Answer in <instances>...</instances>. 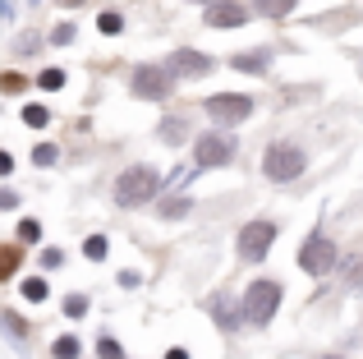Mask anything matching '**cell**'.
I'll return each mask as SVG.
<instances>
[{
  "label": "cell",
  "mask_w": 363,
  "mask_h": 359,
  "mask_svg": "<svg viewBox=\"0 0 363 359\" xmlns=\"http://www.w3.org/2000/svg\"><path fill=\"white\" fill-rule=\"evenodd\" d=\"M161 184H166V180L152 171V166H129V171H120L111 198H116V207H143L161 194Z\"/></svg>",
  "instance_id": "1"
},
{
  "label": "cell",
  "mask_w": 363,
  "mask_h": 359,
  "mask_svg": "<svg viewBox=\"0 0 363 359\" xmlns=\"http://www.w3.org/2000/svg\"><path fill=\"white\" fill-rule=\"evenodd\" d=\"M308 171V153H303L299 143H272L262 153V175L272 180V184H290V180H299Z\"/></svg>",
  "instance_id": "2"
},
{
  "label": "cell",
  "mask_w": 363,
  "mask_h": 359,
  "mask_svg": "<svg viewBox=\"0 0 363 359\" xmlns=\"http://www.w3.org/2000/svg\"><path fill=\"white\" fill-rule=\"evenodd\" d=\"M281 295H285V290H281L276 277H257L253 286L244 290V318L253 327H267L276 318V309H281Z\"/></svg>",
  "instance_id": "3"
},
{
  "label": "cell",
  "mask_w": 363,
  "mask_h": 359,
  "mask_svg": "<svg viewBox=\"0 0 363 359\" xmlns=\"http://www.w3.org/2000/svg\"><path fill=\"white\" fill-rule=\"evenodd\" d=\"M170 88H175V70L170 65H138L129 74V92L138 101H166Z\"/></svg>",
  "instance_id": "4"
},
{
  "label": "cell",
  "mask_w": 363,
  "mask_h": 359,
  "mask_svg": "<svg viewBox=\"0 0 363 359\" xmlns=\"http://www.w3.org/2000/svg\"><path fill=\"white\" fill-rule=\"evenodd\" d=\"M294 263H299V272H308V277H327V272H336L340 249L327 235H308V240L299 244V253H294Z\"/></svg>",
  "instance_id": "5"
},
{
  "label": "cell",
  "mask_w": 363,
  "mask_h": 359,
  "mask_svg": "<svg viewBox=\"0 0 363 359\" xmlns=\"http://www.w3.org/2000/svg\"><path fill=\"white\" fill-rule=\"evenodd\" d=\"M235 162V138L212 129V134H198L194 138V166L198 171H225Z\"/></svg>",
  "instance_id": "6"
},
{
  "label": "cell",
  "mask_w": 363,
  "mask_h": 359,
  "mask_svg": "<svg viewBox=\"0 0 363 359\" xmlns=\"http://www.w3.org/2000/svg\"><path fill=\"white\" fill-rule=\"evenodd\" d=\"M272 244H276V221H267V216H253V221L235 235V249H240L244 263H262L267 253H272Z\"/></svg>",
  "instance_id": "7"
},
{
  "label": "cell",
  "mask_w": 363,
  "mask_h": 359,
  "mask_svg": "<svg viewBox=\"0 0 363 359\" xmlns=\"http://www.w3.org/2000/svg\"><path fill=\"white\" fill-rule=\"evenodd\" d=\"M203 106H207V116H212L221 129H235V125H244V120L253 116L257 101L248 97V92H216V97L203 101Z\"/></svg>",
  "instance_id": "8"
},
{
  "label": "cell",
  "mask_w": 363,
  "mask_h": 359,
  "mask_svg": "<svg viewBox=\"0 0 363 359\" xmlns=\"http://www.w3.org/2000/svg\"><path fill=\"white\" fill-rule=\"evenodd\" d=\"M170 70H175V79H207V74L216 70L212 55L194 51V46H179L175 55H170Z\"/></svg>",
  "instance_id": "9"
},
{
  "label": "cell",
  "mask_w": 363,
  "mask_h": 359,
  "mask_svg": "<svg viewBox=\"0 0 363 359\" xmlns=\"http://www.w3.org/2000/svg\"><path fill=\"white\" fill-rule=\"evenodd\" d=\"M244 18H248V9L240 5V0H212V5H207V14H203V23L230 33V28H244Z\"/></svg>",
  "instance_id": "10"
},
{
  "label": "cell",
  "mask_w": 363,
  "mask_h": 359,
  "mask_svg": "<svg viewBox=\"0 0 363 359\" xmlns=\"http://www.w3.org/2000/svg\"><path fill=\"white\" fill-rule=\"evenodd\" d=\"M207 314H212V323L221 327L225 336H235V332H240V327L248 323V318H244V309H235V304H230V295H212Z\"/></svg>",
  "instance_id": "11"
},
{
  "label": "cell",
  "mask_w": 363,
  "mask_h": 359,
  "mask_svg": "<svg viewBox=\"0 0 363 359\" xmlns=\"http://www.w3.org/2000/svg\"><path fill=\"white\" fill-rule=\"evenodd\" d=\"M230 70H240V74H267L272 70V46H253V51H240V55H230Z\"/></svg>",
  "instance_id": "12"
},
{
  "label": "cell",
  "mask_w": 363,
  "mask_h": 359,
  "mask_svg": "<svg viewBox=\"0 0 363 359\" xmlns=\"http://www.w3.org/2000/svg\"><path fill=\"white\" fill-rule=\"evenodd\" d=\"M157 134H161V143H166V148H179V143H189V134H194V129H189L184 116H166L157 125Z\"/></svg>",
  "instance_id": "13"
},
{
  "label": "cell",
  "mask_w": 363,
  "mask_h": 359,
  "mask_svg": "<svg viewBox=\"0 0 363 359\" xmlns=\"http://www.w3.org/2000/svg\"><path fill=\"white\" fill-rule=\"evenodd\" d=\"M18 267H23V240L18 244H0V286H5Z\"/></svg>",
  "instance_id": "14"
},
{
  "label": "cell",
  "mask_w": 363,
  "mask_h": 359,
  "mask_svg": "<svg viewBox=\"0 0 363 359\" xmlns=\"http://www.w3.org/2000/svg\"><path fill=\"white\" fill-rule=\"evenodd\" d=\"M18 290H23L28 304H46V299H51V281H46V277H28Z\"/></svg>",
  "instance_id": "15"
},
{
  "label": "cell",
  "mask_w": 363,
  "mask_h": 359,
  "mask_svg": "<svg viewBox=\"0 0 363 359\" xmlns=\"http://www.w3.org/2000/svg\"><path fill=\"white\" fill-rule=\"evenodd\" d=\"M189 212H194V198H166V203L157 207L161 221H179V216H189Z\"/></svg>",
  "instance_id": "16"
},
{
  "label": "cell",
  "mask_w": 363,
  "mask_h": 359,
  "mask_svg": "<svg viewBox=\"0 0 363 359\" xmlns=\"http://www.w3.org/2000/svg\"><path fill=\"white\" fill-rule=\"evenodd\" d=\"M79 355H83L79 336H55L51 341V359H79Z\"/></svg>",
  "instance_id": "17"
},
{
  "label": "cell",
  "mask_w": 363,
  "mask_h": 359,
  "mask_svg": "<svg viewBox=\"0 0 363 359\" xmlns=\"http://www.w3.org/2000/svg\"><path fill=\"white\" fill-rule=\"evenodd\" d=\"M23 125L28 129H46V125H51V111H46L42 101H28V106H23Z\"/></svg>",
  "instance_id": "18"
},
{
  "label": "cell",
  "mask_w": 363,
  "mask_h": 359,
  "mask_svg": "<svg viewBox=\"0 0 363 359\" xmlns=\"http://www.w3.org/2000/svg\"><path fill=\"white\" fill-rule=\"evenodd\" d=\"M106 253H111V240H106V235H88V240H83V258H88V263H101Z\"/></svg>",
  "instance_id": "19"
},
{
  "label": "cell",
  "mask_w": 363,
  "mask_h": 359,
  "mask_svg": "<svg viewBox=\"0 0 363 359\" xmlns=\"http://www.w3.org/2000/svg\"><path fill=\"white\" fill-rule=\"evenodd\" d=\"M359 23V9H336V14H322L318 28H354Z\"/></svg>",
  "instance_id": "20"
},
{
  "label": "cell",
  "mask_w": 363,
  "mask_h": 359,
  "mask_svg": "<svg viewBox=\"0 0 363 359\" xmlns=\"http://www.w3.org/2000/svg\"><path fill=\"white\" fill-rule=\"evenodd\" d=\"M294 5H299V0H257V14L262 18H285Z\"/></svg>",
  "instance_id": "21"
},
{
  "label": "cell",
  "mask_w": 363,
  "mask_h": 359,
  "mask_svg": "<svg viewBox=\"0 0 363 359\" xmlns=\"http://www.w3.org/2000/svg\"><path fill=\"white\" fill-rule=\"evenodd\" d=\"M0 323H5V332L14 336V341H28V323H23V314H14V309H5V314H0Z\"/></svg>",
  "instance_id": "22"
},
{
  "label": "cell",
  "mask_w": 363,
  "mask_h": 359,
  "mask_svg": "<svg viewBox=\"0 0 363 359\" xmlns=\"http://www.w3.org/2000/svg\"><path fill=\"white\" fill-rule=\"evenodd\" d=\"M37 88H42V92H60L65 88V70H60V65L42 70V74H37Z\"/></svg>",
  "instance_id": "23"
},
{
  "label": "cell",
  "mask_w": 363,
  "mask_h": 359,
  "mask_svg": "<svg viewBox=\"0 0 363 359\" xmlns=\"http://www.w3.org/2000/svg\"><path fill=\"white\" fill-rule=\"evenodd\" d=\"M97 28H101L106 37H120V33H124V14H120V9H101Z\"/></svg>",
  "instance_id": "24"
},
{
  "label": "cell",
  "mask_w": 363,
  "mask_h": 359,
  "mask_svg": "<svg viewBox=\"0 0 363 359\" xmlns=\"http://www.w3.org/2000/svg\"><path fill=\"white\" fill-rule=\"evenodd\" d=\"M65 318H74V323H79V318H88V295H79V290H74V295H65Z\"/></svg>",
  "instance_id": "25"
},
{
  "label": "cell",
  "mask_w": 363,
  "mask_h": 359,
  "mask_svg": "<svg viewBox=\"0 0 363 359\" xmlns=\"http://www.w3.org/2000/svg\"><path fill=\"white\" fill-rule=\"evenodd\" d=\"M23 88H28V79H23L18 70H5V74H0V92H9V97H18Z\"/></svg>",
  "instance_id": "26"
},
{
  "label": "cell",
  "mask_w": 363,
  "mask_h": 359,
  "mask_svg": "<svg viewBox=\"0 0 363 359\" xmlns=\"http://www.w3.org/2000/svg\"><path fill=\"white\" fill-rule=\"evenodd\" d=\"M55 157H60V148H55V143H37L33 148V166H37V171H42V166H55Z\"/></svg>",
  "instance_id": "27"
},
{
  "label": "cell",
  "mask_w": 363,
  "mask_h": 359,
  "mask_svg": "<svg viewBox=\"0 0 363 359\" xmlns=\"http://www.w3.org/2000/svg\"><path fill=\"white\" fill-rule=\"evenodd\" d=\"M18 240L37 244V240H42V221H37V216H23V221H18Z\"/></svg>",
  "instance_id": "28"
},
{
  "label": "cell",
  "mask_w": 363,
  "mask_h": 359,
  "mask_svg": "<svg viewBox=\"0 0 363 359\" xmlns=\"http://www.w3.org/2000/svg\"><path fill=\"white\" fill-rule=\"evenodd\" d=\"M97 355L101 359H124V346L116 341V336H101V341H97Z\"/></svg>",
  "instance_id": "29"
},
{
  "label": "cell",
  "mask_w": 363,
  "mask_h": 359,
  "mask_svg": "<svg viewBox=\"0 0 363 359\" xmlns=\"http://www.w3.org/2000/svg\"><path fill=\"white\" fill-rule=\"evenodd\" d=\"M74 37H79V28H74V23H60V28H51V46H69Z\"/></svg>",
  "instance_id": "30"
},
{
  "label": "cell",
  "mask_w": 363,
  "mask_h": 359,
  "mask_svg": "<svg viewBox=\"0 0 363 359\" xmlns=\"http://www.w3.org/2000/svg\"><path fill=\"white\" fill-rule=\"evenodd\" d=\"M37 46H42V33H23V37L14 42V51H18V55H33Z\"/></svg>",
  "instance_id": "31"
},
{
  "label": "cell",
  "mask_w": 363,
  "mask_h": 359,
  "mask_svg": "<svg viewBox=\"0 0 363 359\" xmlns=\"http://www.w3.org/2000/svg\"><path fill=\"white\" fill-rule=\"evenodd\" d=\"M60 263H65V253H60V249H42V267H46V272H55Z\"/></svg>",
  "instance_id": "32"
},
{
  "label": "cell",
  "mask_w": 363,
  "mask_h": 359,
  "mask_svg": "<svg viewBox=\"0 0 363 359\" xmlns=\"http://www.w3.org/2000/svg\"><path fill=\"white\" fill-rule=\"evenodd\" d=\"M120 286H124V290H138V286H143V277H138L133 267H124V272H120Z\"/></svg>",
  "instance_id": "33"
},
{
  "label": "cell",
  "mask_w": 363,
  "mask_h": 359,
  "mask_svg": "<svg viewBox=\"0 0 363 359\" xmlns=\"http://www.w3.org/2000/svg\"><path fill=\"white\" fill-rule=\"evenodd\" d=\"M14 207H18V194L14 189H0V212H14Z\"/></svg>",
  "instance_id": "34"
},
{
  "label": "cell",
  "mask_w": 363,
  "mask_h": 359,
  "mask_svg": "<svg viewBox=\"0 0 363 359\" xmlns=\"http://www.w3.org/2000/svg\"><path fill=\"white\" fill-rule=\"evenodd\" d=\"M9 171H14V157H9V153H5V148H0V180H5Z\"/></svg>",
  "instance_id": "35"
},
{
  "label": "cell",
  "mask_w": 363,
  "mask_h": 359,
  "mask_svg": "<svg viewBox=\"0 0 363 359\" xmlns=\"http://www.w3.org/2000/svg\"><path fill=\"white\" fill-rule=\"evenodd\" d=\"M166 359H194V355H189L184 346H170V350H166Z\"/></svg>",
  "instance_id": "36"
},
{
  "label": "cell",
  "mask_w": 363,
  "mask_h": 359,
  "mask_svg": "<svg viewBox=\"0 0 363 359\" xmlns=\"http://www.w3.org/2000/svg\"><path fill=\"white\" fill-rule=\"evenodd\" d=\"M60 5H65V9H74V5H83V0H60Z\"/></svg>",
  "instance_id": "37"
},
{
  "label": "cell",
  "mask_w": 363,
  "mask_h": 359,
  "mask_svg": "<svg viewBox=\"0 0 363 359\" xmlns=\"http://www.w3.org/2000/svg\"><path fill=\"white\" fill-rule=\"evenodd\" d=\"M322 359H345V355H322Z\"/></svg>",
  "instance_id": "38"
},
{
  "label": "cell",
  "mask_w": 363,
  "mask_h": 359,
  "mask_svg": "<svg viewBox=\"0 0 363 359\" xmlns=\"http://www.w3.org/2000/svg\"><path fill=\"white\" fill-rule=\"evenodd\" d=\"M194 5H212V0H194Z\"/></svg>",
  "instance_id": "39"
}]
</instances>
